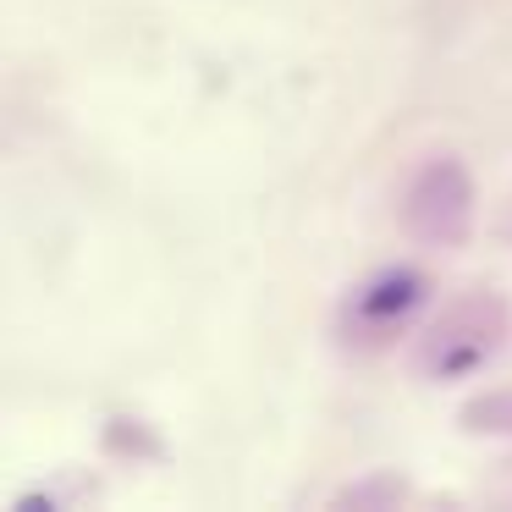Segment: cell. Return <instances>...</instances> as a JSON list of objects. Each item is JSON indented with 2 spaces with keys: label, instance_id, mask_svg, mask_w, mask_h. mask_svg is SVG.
I'll use <instances>...</instances> for the list:
<instances>
[{
  "label": "cell",
  "instance_id": "cell-1",
  "mask_svg": "<svg viewBox=\"0 0 512 512\" xmlns=\"http://www.w3.org/2000/svg\"><path fill=\"white\" fill-rule=\"evenodd\" d=\"M402 226H408V237L424 248H457L463 243L468 226H474V182H468L463 160L441 155L408 182Z\"/></svg>",
  "mask_w": 512,
  "mask_h": 512
},
{
  "label": "cell",
  "instance_id": "cell-2",
  "mask_svg": "<svg viewBox=\"0 0 512 512\" xmlns=\"http://www.w3.org/2000/svg\"><path fill=\"white\" fill-rule=\"evenodd\" d=\"M501 331V303H463L430 331L424 347V369L430 375H463V369L485 364Z\"/></svg>",
  "mask_w": 512,
  "mask_h": 512
},
{
  "label": "cell",
  "instance_id": "cell-3",
  "mask_svg": "<svg viewBox=\"0 0 512 512\" xmlns=\"http://www.w3.org/2000/svg\"><path fill=\"white\" fill-rule=\"evenodd\" d=\"M424 303V276L419 270H380L375 281H364V287L353 292V303H347V325H353L364 342H386L391 331H402L408 325V314Z\"/></svg>",
  "mask_w": 512,
  "mask_h": 512
},
{
  "label": "cell",
  "instance_id": "cell-4",
  "mask_svg": "<svg viewBox=\"0 0 512 512\" xmlns=\"http://www.w3.org/2000/svg\"><path fill=\"white\" fill-rule=\"evenodd\" d=\"M468 424H474V430H512V397L474 402V408H468Z\"/></svg>",
  "mask_w": 512,
  "mask_h": 512
}]
</instances>
